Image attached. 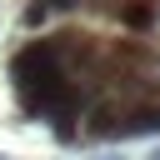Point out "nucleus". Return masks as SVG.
I'll return each mask as SVG.
<instances>
[{"mask_svg": "<svg viewBox=\"0 0 160 160\" xmlns=\"http://www.w3.org/2000/svg\"><path fill=\"white\" fill-rule=\"evenodd\" d=\"M110 20H120L125 35H155L160 30V0H115Z\"/></svg>", "mask_w": 160, "mask_h": 160, "instance_id": "f257e3e1", "label": "nucleus"}, {"mask_svg": "<svg viewBox=\"0 0 160 160\" xmlns=\"http://www.w3.org/2000/svg\"><path fill=\"white\" fill-rule=\"evenodd\" d=\"M125 140H145L160 135V95H130L125 100Z\"/></svg>", "mask_w": 160, "mask_h": 160, "instance_id": "f03ea898", "label": "nucleus"}, {"mask_svg": "<svg viewBox=\"0 0 160 160\" xmlns=\"http://www.w3.org/2000/svg\"><path fill=\"white\" fill-rule=\"evenodd\" d=\"M50 20H55V10H50L45 0H25V5H20V20H15V25H20L25 35H35V30H45Z\"/></svg>", "mask_w": 160, "mask_h": 160, "instance_id": "7ed1b4c3", "label": "nucleus"}, {"mask_svg": "<svg viewBox=\"0 0 160 160\" xmlns=\"http://www.w3.org/2000/svg\"><path fill=\"white\" fill-rule=\"evenodd\" d=\"M45 5H50V10L60 15V20H65V15H80V10H85V0H45Z\"/></svg>", "mask_w": 160, "mask_h": 160, "instance_id": "20e7f679", "label": "nucleus"}]
</instances>
